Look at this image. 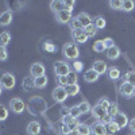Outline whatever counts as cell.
Wrapping results in <instances>:
<instances>
[{"label": "cell", "mask_w": 135, "mask_h": 135, "mask_svg": "<svg viewBox=\"0 0 135 135\" xmlns=\"http://www.w3.org/2000/svg\"><path fill=\"white\" fill-rule=\"evenodd\" d=\"M62 51H64V55L68 60H73V61H76L78 58V55H80V50H78L77 45L73 43V42L66 43L62 49Z\"/></svg>", "instance_id": "cell-1"}, {"label": "cell", "mask_w": 135, "mask_h": 135, "mask_svg": "<svg viewBox=\"0 0 135 135\" xmlns=\"http://www.w3.org/2000/svg\"><path fill=\"white\" fill-rule=\"evenodd\" d=\"M9 109L14 112V114H22L25 109H26V104H25V101L19 99V97H14V99H11L9 100Z\"/></svg>", "instance_id": "cell-2"}, {"label": "cell", "mask_w": 135, "mask_h": 135, "mask_svg": "<svg viewBox=\"0 0 135 135\" xmlns=\"http://www.w3.org/2000/svg\"><path fill=\"white\" fill-rule=\"evenodd\" d=\"M54 72L57 76H68L70 73V66L64 61L54 62Z\"/></svg>", "instance_id": "cell-3"}, {"label": "cell", "mask_w": 135, "mask_h": 135, "mask_svg": "<svg viewBox=\"0 0 135 135\" xmlns=\"http://www.w3.org/2000/svg\"><path fill=\"white\" fill-rule=\"evenodd\" d=\"M16 84V80H15V76L11 74V73H4V76L2 77L0 80V85L6 89H12Z\"/></svg>", "instance_id": "cell-4"}, {"label": "cell", "mask_w": 135, "mask_h": 135, "mask_svg": "<svg viewBox=\"0 0 135 135\" xmlns=\"http://www.w3.org/2000/svg\"><path fill=\"white\" fill-rule=\"evenodd\" d=\"M53 99L57 101V103H64V101L68 99V93H66V89L65 86H57L53 91Z\"/></svg>", "instance_id": "cell-5"}, {"label": "cell", "mask_w": 135, "mask_h": 135, "mask_svg": "<svg viewBox=\"0 0 135 135\" xmlns=\"http://www.w3.org/2000/svg\"><path fill=\"white\" fill-rule=\"evenodd\" d=\"M55 19H57L58 23L65 25V23H70V20H72L73 18H72V12H70V11H68V9H61L60 12L55 14Z\"/></svg>", "instance_id": "cell-6"}, {"label": "cell", "mask_w": 135, "mask_h": 135, "mask_svg": "<svg viewBox=\"0 0 135 135\" xmlns=\"http://www.w3.org/2000/svg\"><path fill=\"white\" fill-rule=\"evenodd\" d=\"M119 93L122 96H124V97H131L134 95V85L126 83V81H123L119 86Z\"/></svg>", "instance_id": "cell-7"}, {"label": "cell", "mask_w": 135, "mask_h": 135, "mask_svg": "<svg viewBox=\"0 0 135 135\" xmlns=\"http://www.w3.org/2000/svg\"><path fill=\"white\" fill-rule=\"evenodd\" d=\"M72 38L77 43H85L88 41V35L85 34L84 28H81V30H73L72 31Z\"/></svg>", "instance_id": "cell-8"}, {"label": "cell", "mask_w": 135, "mask_h": 135, "mask_svg": "<svg viewBox=\"0 0 135 135\" xmlns=\"http://www.w3.org/2000/svg\"><path fill=\"white\" fill-rule=\"evenodd\" d=\"M112 120H114V123H116L119 128L126 127V126L128 124V122H130V120H128V118H127V115L124 114V112H119L118 115H115V116H114V119H112Z\"/></svg>", "instance_id": "cell-9"}, {"label": "cell", "mask_w": 135, "mask_h": 135, "mask_svg": "<svg viewBox=\"0 0 135 135\" xmlns=\"http://www.w3.org/2000/svg\"><path fill=\"white\" fill-rule=\"evenodd\" d=\"M30 73L31 76L35 78V77H39V76H45V66L39 62H35L32 64L31 68H30Z\"/></svg>", "instance_id": "cell-10"}, {"label": "cell", "mask_w": 135, "mask_h": 135, "mask_svg": "<svg viewBox=\"0 0 135 135\" xmlns=\"http://www.w3.org/2000/svg\"><path fill=\"white\" fill-rule=\"evenodd\" d=\"M92 69L100 76V74H104V73H107V70H108V68H107V64L104 62V61H101V60H97L95 64H93V68Z\"/></svg>", "instance_id": "cell-11"}, {"label": "cell", "mask_w": 135, "mask_h": 135, "mask_svg": "<svg viewBox=\"0 0 135 135\" xmlns=\"http://www.w3.org/2000/svg\"><path fill=\"white\" fill-rule=\"evenodd\" d=\"M41 132V124L37 122V120H32L28 123V126H27V134L30 135H38Z\"/></svg>", "instance_id": "cell-12"}, {"label": "cell", "mask_w": 135, "mask_h": 135, "mask_svg": "<svg viewBox=\"0 0 135 135\" xmlns=\"http://www.w3.org/2000/svg\"><path fill=\"white\" fill-rule=\"evenodd\" d=\"M12 22V12L11 11H4L0 14V26H8Z\"/></svg>", "instance_id": "cell-13"}, {"label": "cell", "mask_w": 135, "mask_h": 135, "mask_svg": "<svg viewBox=\"0 0 135 135\" xmlns=\"http://www.w3.org/2000/svg\"><path fill=\"white\" fill-rule=\"evenodd\" d=\"M92 134L93 135H107V128L101 122H97L92 126Z\"/></svg>", "instance_id": "cell-14"}, {"label": "cell", "mask_w": 135, "mask_h": 135, "mask_svg": "<svg viewBox=\"0 0 135 135\" xmlns=\"http://www.w3.org/2000/svg\"><path fill=\"white\" fill-rule=\"evenodd\" d=\"M76 18H77V19H78V22L81 23L83 28H84V27H86V26H89V25H92V19H91V16H89L86 12H81V14H78Z\"/></svg>", "instance_id": "cell-15"}, {"label": "cell", "mask_w": 135, "mask_h": 135, "mask_svg": "<svg viewBox=\"0 0 135 135\" xmlns=\"http://www.w3.org/2000/svg\"><path fill=\"white\" fill-rule=\"evenodd\" d=\"M84 80L86 83H95L99 80V74L93 70V69H88L85 73H84Z\"/></svg>", "instance_id": "cell-16"}, {"label": "cell", "mask_w": 135, "mask_h": 135, "mask_svg": "<svg viewBox=\"0 0 135 135\" xmlns=\"http://www.w3.org/2000/svg\"><path fill=\"white\" fill-rule=\"evenodd\" d=\"M105 54H107L108 60H116V58H119V55H120V49L116 47V46H112V47L105 50Z\"/></svg>", "instance_id": "cell-17"}, {"label": "cell", "mask_w": 135, "mask_h": 135, "mask_svg": "<svg viewBox=\"0 0 135 135\" xmlns=\"http://www.w3.org/2000/svg\"><path fill=\"white\" fill-rule=\"evenodd\" d=\"M107 74H108V78L112 81H116L120 78V69L119 68H115V66H112L109 68V69L107 70Z\"/></svg>", "instance_id": "cell-18"}, {"label": "cell", "mask_w": 135, "mask_h": 135, "mask_svg": "<svg viewBox=\"0 0 135 135\" xmlns=\"http://www.w3.org/2000/svg\"><path fill=\"white\" fill-rule=\"evenodd\" d=\"M34 85H35V88L38 89H42L47 85V77L46 76H39V77H35L34 78Z\"/></svg>", "instance_id": "cell-19"}, {"label": "cell", "mask_w": 135, "mask_h": 135, "mask_svg": "<svg viewBox=\"0 0 135 135\" xmlns=\"http://www.w3.org/2000/svg\"><path fill=\"white\" fill-rule=\"evenodd\" d=\"M92 115L96 118V119H101V118H104L105 115H107V111L105 109H103V108H101V107H99L97 104L92 108Z\"/></svg>", "instance_id": "cell-20"}, {"label": "cell", "mask_w": 135, "mask_h": 135, "mask_svg": "<svg viewBox=\"0 0 135 135\" xmlns=\"http://www.w3.org/2000/svg\"><path fill=\"white\" fill-rule=\"evenodd\" d=\"M65 89H66L68 96H76V95H78V92H80V86H78L77 84H73V85H66V86H65Z\"/></svg>", "instance_id": "cell-21"}, {"label": "cell", "mask_w": 135, "mask_h": 135, "mask_svg": "<svg viewBox=\"0 0 135 135\" xmlns=\"http://www.w3.org/2000/svg\"><path fill=\"white\" fill-rule=\"evenodd\" d=\"M9 42H11V34H9V32L4 31V32L0 34V46L6 47Z\"/></svg>", "instance_id": "cell-22"}, {"label": "cell", "mask_w": 135, "mask_h": 135, "mask_svg": "<svg viewBox=\"0 0 135 135\" xmlns=\"http://www.w3.org/2000/svg\"><path fill=\"white\" fill-rule=\"evenodd\" d=\"M50 8L51 11H54L55 14L60 12L61 9H64V2H60V0H53V2L50 3Z\"/></svg>", "instance_id": "cell-23"}, {"label": "cell", "mask_w": 135, "mask_h": 135, "mask_svg": "<svg viewBox=\"0 0 135 135\" xmlns=\"http://www.w3.org/2000/svg\"><path fill=\"white\" fill-rule=\"evenodd\" d=\"M105 128H107V134L108 135H114V134H116L120 128L118 127V124L116 123H114V120H112L111 123H108V124L105 126Z\"/></svg>", "instance_id": "cell-24"}, {"label": "cell", "mask_w": 135, "mask_h": 135, "mask_svg": "<svg viewBox=\"0 0 135 135\" xmlns=\"http://www.w3.org/2000/svg\"><path fill=\"white\" fill-rule=\"evenodd\" d=\"M77 130L80 132V135H91L92 134V128L88 124H84V123H80V126H78Z\"/></svg>", "instance_id": "cell-25"}, {"label": "cell", "mask_w": 135, "mask_h": 135, "mask_svg": "<svg viewBox=\"0 0 135 135\" xmlns=\"http://www.w3.org/2000/svg\"><path fill=\"white\" fill-rule=\"evenodd\" d=\"M119 107H118V104L116 103H111V105L108 107V109H107V114L109 115V116H112V118H114L115 115H118L119 114Z\"/></svg>", "instance_id": "cell-26"}, {"label": "cell", "mask_w": 135, "mask_h": 135, "mask_svg": "<svg viewBox=\"0 0 135 135\" xmlns=\"http://www.w3.org/2000/svg\"><path fill=\"white\" fill-rule=\"evenodd\" d=\"M93 50H95L96 53H103V51L107 50V47H105V45H104L103 41H96V42L93 43Z\"/></svg>", "instance_id": "cell-27"}, {"label": "cell", "mask_w": 135, "mask_h": 135, "mask_svg": "<svg viewBox=\"0 0 135 135\" xmlns=\"http://www.w3.org/2000/svg\"><path fill=\"white\" fill-rule=\"evenodd\" d=\"M35 88V85H34V80H31L30 77H26L23 78V89L25 91H31V89Z\"/></svg>", "instance_id": "cell-28"}, {"label": "cell", "mask_w": 135, "mask_h": 135, "mask_svg": "<svg viewBox=\"0 0 135 135\" xmlns=\"http://www.w3.org/2000/svg\"><path fill=\"white\" fill-rule=\"evenodd\" d=\"M124 81L135 86V70H130V72L126 73V76H124Z\"/></svg>", "instance_id": "cell-29"}, {"label": "cell", "mask_w": 135, "mask_h": 135, "mask_svg": "<svg viewBox=\"0 0 135 135\" xmlns=\"http://www.w3.org/2000/svg\"><path fill=\"white\" fill-rule=\"evenodd\" d=\"M134 7H135V3L132 2V0H124V2H123V7H122V9H123V11H126V12H130V11L134 9Z\"/></svg>", "instance_id": "cell-30"}, {"label": "cell", "mask_w": 135, "mask_h": 135, "mask_svg": "<svg viewBox=\"0 0 135 135\" xmlns=\"http://www.w3.org/2000/svg\"><path fill=\"white\" fill-rule=\"evenodd\" d=\"M96 27H95V25L92 23V25H89V26H86V27H84V31H85V34L88 35V38L89 37H95L96 35Z\"/></svg>", "instance_id": "cell-31"}, {"label": "cell", "mask_w": 135, "mask_h": 135, "mask_svg": "<svg viewBox=\"0 0 135 135\" xmlns=\"http://www.w3.org/2000/svg\"><path fill=\"white\" fill-rule=\"evenodd\" d=\"M95 27L96 28H99V30H101V28H104L105 27V19L103 18V16H97L96 19H95Z\"/></svg>", "instance_id": "cell-32"}, {"label": "cell", "mask_w": 135, "mask_h": 135, "mask_svg": "<svg viewBox=\"0 0 135 135\" xmlns=\"http://www.w3.org/2000/svg\"><path fill=\"white\" fill-rule=\"evenodd\" d=\"M68 77V85H73L77 84V73L74 70H70V73L66 76Z\"/></svg>", "instance_id": "cell-33"}, {"label": "cell", "mask_w": 135, "mask_h": 135, "mask_svg": "<svg viewBox=\"0 0 135 135\" xmlns=\"http://www.w3.org/2000/svg\"><path fill=\"white\" fill-rule=\"evenodd\" d=\"M77 107H78V109H80L81 114H88V112L91 111V105H89L86 101H81V103L78 104Z\"/></svg>", "instance_id": "cell-34"}, {"label": "cell", "mask_w": 135, "mask_h": 135, "mask_svg": "<svg viewBox=\"0 0 135 135\" xmlns=\"http://www.w3.org/2000/svg\"><path fill=\"white\" fill-rule=\"evenodd\" d=\"M70 30L73 31V30H81L83 28V26H81V23L78 22V19L77 18H73L72 20H70Z\"/></svg>", "instance_id": "cell-35"}, {"label": "cell", "mask_w": 135, "mask_h": 135, "mask_svg": "<svg viewBox=\"0 0 135 135\" xmlns=\"http://www.w3.org/2000/svg\"><path fill=\"white\" fill-rule=\"evenodd\" d=\"M97 105L99 107H101V108H103V109H108V107L111 105V101L108 100V99H105V97H103V99H100L99 101H97Z\"/></svg>", "instance_id": "cell-36"}, {"label": "cell", "mask_w": 135, "mask_h": 135, "mask_svg": "<svg viewBox=\"0 0 135 135\" xmlns=\"http://www.w3.org/2000/svg\"><path fill=\"white\" fill-rule=\"evenodd\" d=\"M7 118H8V109H7V107L3 105V104H0V122L6 120Z\"/></svg>", "instance_id": "cell-37"}, {"label": "cell", "mask_w": 135, "mask_h": 135, "mask_svg": "<svg viewBox=\"0 0 135 135\" xmlns=\"http://www.w3.org/2000/svg\"><path fill=\"white\" fill-rule=\"evenodd\" d=\"M109 6H111L112 9H122L123 2H120V0H111V2H109Z\"/></svg>", "instance_id": "cell-38"}, {"label": "cell", "mask_w": 135, "mask_h": 135, "mask_svg": "<svg viewBox=\"0 0 135 135\" xmlns=\"http://www.w3.org/2000/svg\"><path fill=\"white\" fill-rule=\"evenodd\" d=\"M74 4H76L74 0H72V2H70V0H66V2H64V9H68V11H70V12H72Z\"/></svg>", "instance_id": "cell-39"}, {"label": "cell", "mask_w": 135, "mask_h": 135, "mask_svg": "<svg viewBox=\"0 0 135 135\" xmlns=\"http://www.w3.org/2000/svg\"><path fill=\"white\" fill-rule=\"evenodd\" d=\"M80 115H81V112H80V109H78V107H77V105H74V107H72V108H70V116H72V118L77 119Z\"/></svg>", "instance_id": "cell-40"}, {"label": "cell", "mask_w": 135, "mask_h": 135, "mask_svg": "<svg viewBox=\"0 0 135 135\" xmlns=\"http://www.w3.org/2000/svg\"><path fill=\"white\" fill-rule=\"evenodd\" d=\"M83 68H84V65H83V62H80V61H74L73 62V70L76 72V73H78V72H81L83 70Z\"/></svg>", "instance_id": "cell-41"}, {"label": "cell", "mask_w": 135, "mask_h": 135, "mask_svg": "<svg viewBox=\"0 0 135 135\" xmlns=\"http://www.w3.org/2000/svg\"><path fill=\"white\" fill-rule=\"evenodd\" d=\"M57 83L60 86H66L68 85V77L66 76H57Z\"/></svg>", "instance_id": "cell-42"}, {"label": "cell", "mask_w": 135, "mask_h": 135, "mask_svg": "<svg viewBox=\"0 0 135 135\" xmlns=\"http://www.w3.org/2000/svg\"><path fill=\"white\" fill-rule=\"evenodd\" d=\"M8 57V53H7V49L0 46V61H6Z\"/></svg>", "instance_id": "cell-43"}, {"label": "cell", "mask_w": 135, "mask_h": 135, "mask_svg": "<svg viewBox=\"0 0 135 135\" xmlns=\"http://www.w3.org/2000/svg\"><path fill=\"white\" fill-rule=\"evenodd\" d=\"M78 126H80V122H78L77 119H74V120H73V122H72L68 127L70 128V131H74V130H77V128H78Z\"/></svg>", "instance_id": "cell-44"}, {"label": "cell", "mask_w": 135, "mask_h": 135, "mask_svg": "<svg viewBox=\"0 0 135 135\" xmlns=\"http://www.w3.org/2000/svg\"><path fill=\"white\" fill-rule=\"evenodd\" d=\"M74 120V118H72L70 115H68V116H64L62 118V124H66V126H69L70 123Z\"/></svg>", "instance_id": "cell-45"}, {"label": "cell", "mask_w": 135, "mask_h": 135, "mask_svg": "<svg viewBox=\"0 0 135 135\" xmlns=\"http://www.w3.org/2000/svg\"><path fill=\"white\" fill-rule=\"evenodd\" d=\"M112 119H114V118H112V116H109V115L107 114V115H105L104 118H101V119H100V122H101V123H103V124H104V126H107V124H108V123H111V122H112Z\"/></svg>", "instance_id": "cell-46"}, {"label": "cell", "mask_w": 135, "mask_h": 135, "mask_svg": "<svg viewBox=\"0 0 135 135\" xmlns=\"http://www.w3.org/2000/svg\"><path fill=\"white\" fill-rule=\"evenodd\" d=\"M103 42H104V45H105V47H107V49H109V47H112V46H115L114 39H112V38H105Z\"/></svg>", "instance_id": "cell-47"}, {"label": "cell", "mask_w": 135, "mask_h": 135, "mask_svg": "<svg viewBox=\"0 0 135 135\" xmlns=\"http://www.w3.org/2000/svg\"><path fill=\"white\" fill-rule=\"evenodd\" d=\"M61 134H62V135H69V134H70V128L68 127L66 124H62V127H61Z\"/></svg>", "instance_id": "cell-48"}, {"label": "cell", "mask_w": 135, "mask_h": 135, "mask_svg": "<svg viewBox=\"0 0 135 135\" xmlns=\"http://www.w3.org/2000/svg\"><path fill=\"white\" fill-rule=\"evenodd\" d=\"M68 115H70V108H66V107H62L61 108V116H68Z\"/></svg>", "instance_id": "cell-49"}, {"label": "cell", "mask_w": 135, "mask_h": 135, "mask_svg": "<svg viewBox=\"0 0 135 135\" xmlns=\"http://www.w3.org/2000/svg\"><path fill=\"white\" fill-rule=\"evenodd\" d=\"M128 127H130V130H131L132 132H135V118L128 122Z\"/></svg>", "instance_id": "cell-50"}, {"label": "cell", "mask_w": 135, "mask_h": 135, "mask_svg": "<svg viewBox=\"0 0 135 135\" xmlns=\"http://www.w3.org/2000/svg\"><path fill=\"white\" fill-rule=\"evenodd\" d=\"M45 47H46L47 50H54V49H55V47L53 46V45H47V43H46V45H45Z\"/></svg>", "instance_id": "cell-51"}, {"label": "cell", "mask_w": 135, "mask_h": 135, "mask_svg": "<svg viewBox=\"0 0 135 135\" xmlns=\"http://www.w3.org/2000/svg\"><path fill=\"white\" fill-rule=\"evenodd\" d=\"M69 135H80V132H78V130H74V131H70Z\"/></svg>", "instance_id": "cell-52"}, {"label": "cell", "mask_w": 135, "mask_h": 135, "mask_svg": "<svg viewBox=\"0 0 135 135\" xmlns=\"http://www.w3.org/2000/svg\"><path fill=\"white\" fill-rule=\"evenodd\" d=\"M4 76V72H2V70H0V80H2V77Z\"/></svg>", "instance_id": "cell-53"}, {"label": "cell", "mask_w": 135, "mask_h": 135, "mask_svg": "<svg viewBox=\"0 0 135 135\" xmlns=\"http://www.w3.org/2000/svg\"><path fill=\"white\" fill-rule=\"evenodd\" d=\"M2 91H3V86L0 85V95H2Z\"/></svg>", "instance_id": "cell-54"}, {"label": "cell", "mask_w": 135, "mask_h": 135, "mask_svg": "<svg viewBox=\"0 0 135 135\" xmlns=\"http://www.w3.org/2000/svg\"><path fill=\"white\" fill-rule=\"evenodd\" d=\"M132 96H135V86H134V95Z\"/></svg>", "instance_id": "cell-55"}]
</instances>
